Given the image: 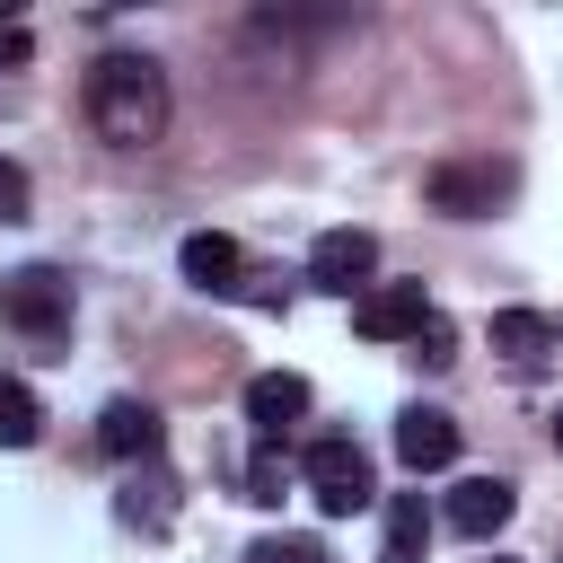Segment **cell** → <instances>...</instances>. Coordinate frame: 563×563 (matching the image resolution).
<instances>
[{
	"mask_svg": "<svg viewBox=\"0 0 563 563\" xmlns=\"http://www.w3.org/2000/svg\"><path fill=\"white\" fill-rule=\"evenodd\" d=\"M167 70L150 62V53H106L97 70H88V123H97V141H114V150H150L158 132H167Z\"/></svg>",
	"mask_w": 563,
	"mask_h": 563,
	"instance_id": "1",
	"label": "cell"
},
{
	"mask_svg": "<svg viewBox=\"0 0 563 563\" xmlns=\"http://www.w3.org/2000/svg\"><path fill=\"white\" fill-rule=\"evenodd\" d=\"M510 185H519L510 158H440L422 176V202L449 220H493V202H510Z\"/></svg>",
	"mask_w": 563,
	"mask_h": 563,
	"instance_id": "2",
	"label": "cell"
},
{
	"mask_svg": "<svg viewBox=\"0 0 563 563\" xmlns=\"http://www.w3.org/2000/svg\"><path fill=\"white\" fill-rule=\"evenodd\" d=\"M299 466H308V501H317L325 519H352V510H369V493H378L361 440H308Z\"/></svg>",
	"mask_w": 563,
	"mask_h": 563,
	"instance_id": "3",
	"label": "cell"
},
{
	"mask_svg": "<svg viewBox=\"0 0 563 563\" xmlns=\"http://www.w3.org/2000/svg\"><path fill=\"white\" fill-rule=\"evenodd\" d=\"M0 317H9L18 334H35V343H62V334H70V282H62L53 264H26V273L0 282Z\"/></svg>",
	"mask_w": 563,
	"mask_h": 563,
	"instance_id": "4",
	"label": "cell"
},
{
	"mask_svg": "<svg viewBox=\"0 0 563 563\" xmlns=\"http://www.w3.org/2000/svg\"><path fill=\"white\" fill-rule=\"evenodd\" d=\"M352 325H361L369 343H413V334L431 325V299H422V282H378V290L352 299Z\"/></svg>",
	"mask_w": 563,
	"mask_h": 563,
	"instance_id": "5",
	"label": "cell"
},
{
	"mask_svg": "<svg viewBox=\"0 0 563 563\" xmlns=\"http://www.w3.org/2000/svg\"><path fill=\"white\" fill-rule=\"evenodd\" d=\"M369 273H378V238L369 229H325L317 246H308V282L317 290H369Z\"/></svg>",
	"mask_w": 563,
	"mask_h": 563,
	"instance_id": "6",
	"label": "cell"
},
{
	"mask_svg": "<svg viewBox=\"0 0 563 563\" xmlns=\"http://www.w3.org/2000/svg\"><path fill=\"white\" fill-rule=\"evenodd\" d=\"M176 264H185L194 290H211V299H246V255H238L229 229H194V238L176 246Z\"/></svg>",
	"mask_w": 563,
	"mask_h": 563,
	"instance_id": "7",
	"label": "cell"
},
{
	"mask_svg": "<svg viewBox=\"0 0 563 563\" xmlns=\"http://www.w3.org/2000/svg\"><path fill=\"white\" fill-rule=\"evenodd\" d=\"M299 413H308V378H299V369H264V378H246V422H255L264 449H273Z\"/></svg>",
	"mask_w": 563,
	"mask_h": 563,
	"instance_id": "8",
	"label": "cell"
},
{
	"mask_svg": "<svg viewBox=\"0 0 563 563\" xmlns=\"http://www.w3.org/2000/svg\"><path fill=\"white\" fill-rule=\"evenodd\" d=\"M396 457H405L413 475H440V466L457 457V422H449L440 405H405V413H396Z\"/></svg>",
	"mask_w": 563,
	"mask_h": 563,
	"instance_id": "9",
	"label": "cell"
},
{
	"mask_svg": "<svg viewBox=\"0 0 563 563\" xmlns=\"http://www.w3.org/2000/svg\"><path fill=\"white\" fill-rule=\"evenodd\" d=\"M158 440H167V422H158V405H141V396H114V405L97 413V449H106V457H158Z\"/></svg>",
	"mask_w": 563,
	"mask_h": 563,
	"instance_id": "10",
	"label": "cell"
},
{
	"mask_svg": "<svg viewBox=\"0 0 563 563\" xmlns=\"http://www.w3.org/2000/svg\"><path fill=\"white\" fill-rule=\"evenodd\" d=\"M510 510H519V493H510L501 475H466V484L449 493V528H457V537H493V528H510Z\"/></svg>",
	"mask_w": 563,
	"mask_h": 563,
	"instance_id": "11",
	"label": "cell"
},
{
	"mask_svg": "<svg viewBox=\"0 0 563 563\" xmlns=\"http://www.w3.org/2000/svg\"><path fill=\"white\" fill-rule=\"evenodd\" d=\"M493 352L519 361V369H537V361L554 352V317H537V308H501V317H493Z\"/></svg>",
	"mask_w": 563,
	"mask_h": 563,
	"instance_id": "12",
	"label": "cell"
},
{
	"mask_svg": "<svg viewBox=\"0 0 563 563\" xmlns=\"http://www.w3.org/2000/svg\"><path fill=\"white\" fill-rule=\"evenodd\" d=\"M422 545H431V510H422V493H396L387 501V554L378 563H422Z\"/></svg>",
	"mask_w": 563,
	"mask_h": 563,
	"instance_id": "13",
	"label": "cell"
},
{
	"mask_svg": "<svg viewBox=\"0 0 563 563\" xmlns=\"http://www.w3.org/2000/svg\"><path fill=\"white\" fill-rule=\"evenodd\" d=\"M35 431H44V405H35V387L0 369V449H35Z\"/></svg>",
	"mask_w": 563,
	"mask_h": 563,
	"instance_id": "14",
	"label": "cell"
},
{
	"mask_svg": "<svg viewBox=\"0 0 563 563\" xmlns=\"http://www.w3.org/2000/svg\"><path fill=\"white\" fill-rule=\"evenodd\" d=\"M246 563H334V554H325L317 537H255Z\"/></svg>",
	"mask_w": 563,
	"mask_h": 563,
	"instance_id": "15",
	"label": "cell"
},
{
	"mask_svg": "<svg viewBox=\"0 0 563 563\" xmlns=\"http://www.w3.org/2000/svg\"><path fill=\"white\" fill-rule=\"evenodd\" d=\"M26 211H35V185L18 158H0V220H26Z\"/></svg>",
	"mask_w": 563,
	"mask_h": 563,
	"instance_id": "16",
	"label": "cell"
},
{
	"mask_svg": "<svg viewBox=\"0 0 563 563\" xmlns=\"http://www.w3.org/2000/svg\"><path fill=\"white\" fill-rule=\"evenodd\" d=\"M246 501H282V457H273V449H255V466H246Z\"/></svg>",
	"mask_w": 563,
	"mask_h": 563,
	"instance_id": "17",
	"label": "cell"
},
{
	"mask_svg": "<svg viewBox=\"0 0 563 563\" xmlns=\"http://www.w3.org/2000/svg\"><path fill=\"white\" fill-rule=\"evenodd\" d=\"M413 361H431V369H440V361H457V334H449V325L431 317V325L413 334Z\"/></svg>",
	"mask_w": 563,
	"mask_h": 563,
	"instance_id": "18",
	"label": "cell"
},
{
	"mask_svg": "<svg viewBox=\"0 0 563 563\" xmlns=\"http://www.w3.org/2000/svg\"><path fill=\"white\" fill-rule=\"evenodd\" d=\"M35 62V35L26 26H0V70H26Z\"/></svg>",
	"mask_w": 563,
	"mask_h": 563,
	"instance_id": "19",
	"label": "cell"
},
{
	"mask_svg": "<svg viewBox=\"0 0 563 563\" xmlns=\"http://www.w3.org/2000/svg\"><path fill=\"white\" fill-rule=\"evenodd\" d=\"M554 449H563V413H554Z\"/></svg>",
	"mask_w": 563,
	"mask_h": 563,
	"instance_id": "20",
	"label": "cell"
},
{
	"mask_svg": "<svg viewBox=\"0 0 563 563\" xmlns=\"http://www.w3.org/2000/svg\"><path fill=\"white\" fill-rule=\"evenodd\" d=\"M554 343H563V317H554Z\"/></svg>",
	"mask_w": 563,
	"mask_h": 563,
	"instance_id": "21",
	"label": "cell"
}]
</instances>
